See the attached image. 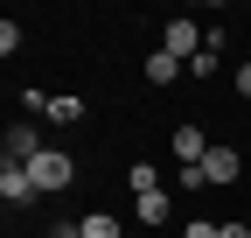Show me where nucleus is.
I'll return each mask as SVG.
<instances>
[{
    "label": "nucleus",
    "mask_w": 251,
    "mask_h": 238,
    "mask_svg": "<svg viewBox=\"0 0 251 238\" xmlns=\"http://www.w3.org/2000/svg\"><path fill=\"white\" fill-rule=\"evenodd\" d=\"M49 119H56V126H77V119H84V98H49Z\"/></svg>",
    "instance_id": "obj_10"
},
{
    "label": "nucleus",
    "mask_w": 251,
    "mask_h": 238,
    "mask_svg": "<svg viewBox=\"0 0 251 238\" xmlns=\"http://www.w3.org/2000/svg\"><path fill=\"white\" fill-rule=\"evenodd\" d=\"M0 154H7V168H28V161L42 154V133H35V126H14L7 140H0Z\"/></svg>",
    "instance_id": "obj_4"
},
{
    "label": "nucleus",
    "mask_w": 251,
    "mask_h": 238,
    "mask_svg": "<svg viewBox=\"0 0 251 238\" xmlns=\"http://www.w3.org/2000/svg\"><path fill=\"white\" fill-rule=\"evenodd\" d=\"M168 147H175V161H181V168H202V161H209V133H202V126H175Z\"/></svg>",
    "instance_id": "obj_3"
},
{
    "label": "nucleus",
    "mask_w": 251,
    "mask_h": 238,
    "mask_svg": "<svg viewBox=\"0 0 251 238\" xmlns=\"http://www.w3.org/2000/svg\"><path fill=\"white\" fill-rule=\"evenodd\" d=\"M202 175H209V189H224V182H237V147H209V161H202Z\"/></svg>",
    "instance_id": "obj_5"
},
{
    "label": "nucleus",
    "mask_w": 251,
    "mask_h": 238,
    "mask_svg": "<svg viewBox=\"0 0 251 238\" xmlns=\"http://www.w3.org/2000/svg\"><path fill=\"white\" fill-rule=\"evenodd\" d=\"M202 42H209V35H202L196 21H168V28H161V49L175 56V63H196V56H202Z\"/></svg>",
    "instance_id": "obj_2"
},
{
    "label": "nucleus",
    "mask_w": 251,
    "mask_h": 238,
    "mask_svg": "<svg viewBox=\"0 0 251 238\" xmlns=\"http://www.w3.org/2000/svg\"><path fill=\"white\" fill-rule=\"evenodd\" d=\"M181 238H216V224H209V217H196V224L181 231Z\"/></svg>",
    "instance_id": "obj_11"
},
{
    "label": "nucleus",
    "mask_w": 251,
    "mask_h": 238,
    "mask_svg": "<svg viewBox=\"0 0 251 238\" xmlns=\"http://www.w3.org/2000/svg\"><path fill=\"white\" fill-rule=\"evenodd\" d=\"M175 77H181V63H175L168 49H153L147 56V84H175Z\"/></svg>",
    "instance_id": "obj_8"
},
{
    "label": "nucleus",
    "mask_w": 251,
    "mask_h": 238,
    "mask_svg": "<svg viewBox=\"0 0 251 238\" xmlns=\"http://www.w3.org/2000/svg\"><path fill=\"white\" fill-rule=\"evenodd\" d=\"M77 231H84V238H119V217H112V210H91Z\"/></svg>",
    "instance_id": "obj_9"
},
{
    "label": "nucleus",
    "mask_w": 251,
    "mask_h": 238,
    "mask_svg": "<svg viewBox=\"0 0 251 238\" xmlns=\"http://www.w3.org/2000/svg\"><path fill=\"white\" fill-rule=\"evenodd\" d=\"M216 238H251V231H244V224L230 217V224H216Z\"/></svg>",
    "instance_id": "obj_12"
},
{
    "label": "nucleus",
    "mask_w": 251,
    "mask_h": 238,
    "mask_svg": "<svg viewBox=\"0 0 251 238\" xmlns=\"http://www.w3.org/2000/svg\"><path fill=\"white\" fill-rule=\"evenodd\" d=\"M0 196H7V203H35L42 189L28 182V168H0Z\"/></svg>",
    "instance_id": "obj_6"
},
{
    "label": "nucleus",
    "mask_w": 251,
    "mask_h": 238,
    "mask_svg": "<svg viewBox=\"0 0 251 238\" xmlns=\"http://www.w3.org/2000/svg\"><path fill=\"white\" fill-rule=\"evenodd\" d=\"M237 91H244V98H251V63H237Z\"/></svg>",
    "instance_id": "obj_13"
},
{
    "label": "nucleus",
    "mask_w": 251,
    "mask_h": 238,
    "mask_svg": "<svg viewBox=\"0 0 251 238\" xmlns=\"http://www.w3.org/2000/svg\"><path fill=\"white\" fill-rule=\"evenodd\" d=\"M70 175H77V161L63 154V147H42V154L28 161V182H35L42 196H49V189H70Z\"/></svg>",
    "instance_id": "obj_1"
},
{
    "label": "nucleus",
    "mask_w": 251,
    "mask_h": 238,
    "mask_svg": "<svg viewBox=\"0 0 251 238\" xmlns=\"http://www.w3.org/2000/svg\"><path fill=\"white\" fill-rule=\"evenodd\" d=\"M168 217H175V196L168 189H147L140 196V224H168Z\"/></svg>",
    "instance_id": "obj_7"
}]
</instances>
